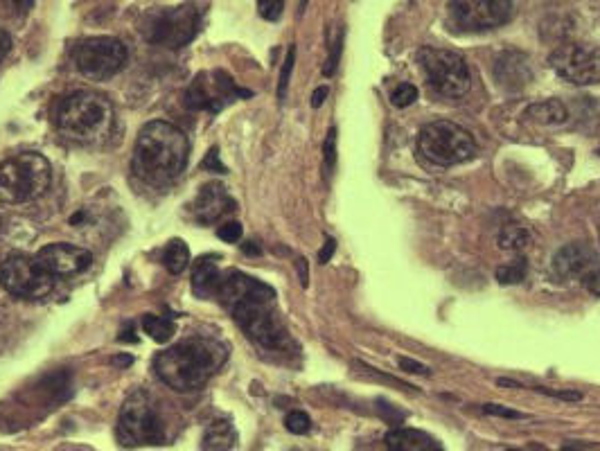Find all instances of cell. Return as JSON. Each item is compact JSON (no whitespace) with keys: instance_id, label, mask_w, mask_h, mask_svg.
Masks as SVG:
<instances>
[{"instance_id":"4fadbf2b","label":"cell","mask_w":600,"mask_h":451,"mask_svg":"<svg viewBox=\"0 0 600 451\" xmlns=\"http://www.w3.org/2000/svg\"><path fill=\"white\" fill-rule=\"evenodd\" d=\"M449 16L458 30H497L513 16V0H449Z\"/></svg>"},{"instance_id":"4dcf8cb0","label":"cell","mask_w":600,"mask_h":451,"mask_svg":"<svg viewBox=\"0 0 600 451\" xmlns=\"http://www.w3.org/2000/svg\"><path fill=\"white\" fill-rule=\"evenodd\" d=\"M285 12V0H258V14L264 21H278Z\"/></svg>"},{"instance_id":"7c38bea8","label":"cell","mask_w":600,"mask_h":451,"mask_svg":"<svg viewBox=\"0 0 600 451\" xmlns=\"http://www.w3.org/2000/svg\"><path fill=\"white\" fill-rule=\"evenodd\" d=\"M127 57L125 43L113 37L86 39L75 50L77 70L93 82H104V79L118 75L125 68Z\"/></svg>"},{"instance_id":"c3c4849f","label":"cell","mask_w":600,"mask_h":451,"mask_svg":"<svg viewBox=\"0 0 600 451\" xmlns=\"http://www.w3.org/2000/svg\"><path fill=\"white\" fill-rule=\"evenodd\" d=\"M508 451H522V449H508Z\"/></svg>"},{"instance_id":"f907efd6","label":"cell","mask_w":600,"mask_h":451,"mask_svg":"<svg viewBox=\"0 0 600 451\" xmlns=\"http://www.w3.org/2000/svg\"><path fill=\"white\" fill-rule=\"evenodd\" d=\"M567 451H573V449H567Z\"/></svg>"},{"instance_id":"3957f363","label":"cell","mask_w":600,"mask_h":451,"mask_svg":"<svg viewBox=\"0 0 600 451\" xmlns=\"http://www.w3.org/2000/svg\"><path fill=\"white\" fill-rule=\"evenodd\" d=\"M228 348L215 339H188L167 348L154 359V370L165 386L176 393H192L204 388L210 377L226 364Z\"/></svg>"},{"instance_id":"7402d4cb","label":"cell","mask_w":600,"mask_h":451,"mask_svg":"<svg viewBox=\"0 0 600 451\" xmlns=\"http://www.w3.org/2000/svg\"><path fill=\"white\" fill-rule=\"evenodd\" d=\"M524 116L531 122H537V125L560 127L569 120V111L560 100H544L528 106Z\"/></svg>"},{"instance_id":"2e32d148","label":"cell","mask_w":600,"mask_h":451,"mask_svg":"<svg viewBox=\"0 0 600 451\" xmlns=\"http://www.w3.org/2000/svg\"><path fill=\"white\" fill-rule=\"evenodd\" d=\"M596 267H600L598 255L585 242H573L562 246V249L553 255V271L564 280L587 278Z\"/></svg>"},{"instance_id":"f6af8a7d","label":"cell","mask_w":600,"mask_h":451,"mask_svg":"<svg viewBox=\"0 0 600 451\" xmlns=\"http://www.w3.org/2000/svg\"><path fill=\"white\" fill-rule=\"evenodd\" d=\"M242 251H244L246 255H260L258 244H253V242H246V244H242Z\"/></svg>"},{"instance_id":"e575fe53","label":"cell","mask_w":600,"mask_h":451,"mask_svg":"<svg viewBox=\"0 0 600 451\" xmlns=\"http://www.w3.org/2000/svg\"><path fill=\"white\" fill-rule=\"evenodd\" d=\"M483 413H488V415H499V418H508V420H522V418H526L524 413L508 409V406H499V404H485V406H483Z\"/></svg>"},{"instance_id":"d4e9b609","label":"cell","mask_w":600,"mask_h":451,"mask_svg":"<svg viewBox=\"0 0 600 451\" xmlns=\"http://www.w3.org/2000/svg\"><path fill=\"white\" fill-rule=\"evenodd\" d=\"M499 249L504 251H524L531 246V233L522 226H506L497 237Z\"/></svg>"},{"instance_id":"d6986e66","label":"cell","mask_w":600,"mask_h":451,"mask_svg":"<svg viewBox=\"0 0 600 451\" xmlns=\"http://www.w3.org/2000/svg\"><path fill=\"white\" fill-rule=\"evenodd\" d=\"M386 451H445L436 438L420 429H395L386 436Z\"/></svg>"},{"instance_id":"ab89813d","label":"cell","mask_w":600,"mask_h":451,"mask_svg":"<svg viewBox=\"0 0 600 451\" xmlns=\"http://www.w3.org/2000/svg\"><path fill=\"white\" fill-rule=\"evenodd\" d=\"M12 46H14V41H12V34L7 32V30H3L0 28V64H3L5 61V57L10 55V50H12Z\"/></svg>"},{"instance_id":"7dc6e473","label":"cell","mask_w":600,"mask_h":451,"mask_svg":"<svg viewBox=\"0 0 600 451\" xmlns=\"http://www.w3.org/2000/svg\"><path fill=\"white\" fill-rule=\"evenodd\" d=\"M307 3H310V0H300V14L305 12V7H307Z\"/></svg>"},{"instance_id":"9a60e30c","label":"cell","mask_w":600,"mask_h":451,"mask_svg":"<svg viewBox=\"0 0 600 451\" xmlns=\"http://www.w3.org/2000/svg\"><path fill=\"white\" fill-rule=\"evenodd\" d=\"M37 262L46 269L50 276H77L84 273L93 264V253L75 244H48L37 253Z\"/></svg>"},{"instance_id":"52a82bcc","label":"cell","mask_w":600,"mask_h":451,"mask_svg":"<svg viewBox=\"0 0 600 451\" xmlns=\"http://www.w3.org/2000/svg\"><path fill=\"white\" fill-rule=\"evenodd\" d=\"M418 149L429 163L452 167L472 161L476 156V143L472 134L456 122L438 120L420 129Z\"/></svg>"},{"instance_id":"4316f807","label":"cell","mask_w":600,"mask_h":451,"mask_svg":"<svg viewBox=\"0 0 600 451\" xmlns=\"http://www.w3.org/2000/svg\"><path fill=\"white\" fill-rule=\"evenodd\" d=\"M34 7V0H0V21H19Z\"/></svg>"},{"instance_id":"bcb514c9","label":"cell","mask_w":600,"mask_h":451,"mask_svg":"<svg viewBox=\"0 0 600 451\" xmlns=\"http://www.w3.org/2000/svg\"><path fill=\"white\" fill-rule=\"evenodd\" d=\"M131 361H134V359H131L129 355H125V357H118V359H116V364H120V366H129Z\"/></svg>"},{"instance_id":"8d00e7d4","label":"cell","mask_w":600,"mask_h":451,"mask_svg":"<svg viewBox=\"0 0 600 451\" xmlns=\"http://www.w3.org/2000/svg\"><path fill=\"white\" fill-rule=\"evenodd\" d=\"M204 170H217V174H226V167L222 165V161H219V149L217 147H213L208 152V156H206V161H204Z\"/></svg>"},{"instance_id":"f35d334b","label":"cell","mask_w":600,"mask_h":451,"mask_svg":"<svg viewBox=\"0 0 600 451\" xmlns=\"http://www.w3.org/2000/svg\"><path fill=\"white\" fill-rule=\"evenodd\" d=\"M580 282H582V285H585V287L591 291V294H594V296H600V267H596L594 271L589 273L587 278H582Z\"/></svg>"},{"instance_id":"8fae6325","label":"cell","mask_w":600,"mask_h":451,"mask_svg":"<svg viewBox=\"0 0 600 451\" xmlns=\"http://www.w3.org/2000/svg\"><path fill=\"white\" fill-rule=\"evenodd\" d=\"M251 95V91L237 86L235 79L224 70H210V73H201L192 79L185 91V106L192 111L219 113L231 102Z\"/></svg>"},{"instance_id":"83f0119b","label":"cell","mask_w":600,"mask_h":451,"mask_svg":"<svg viewBox=\"0 0 600 451\" xmlns=\"http://www.w3.org/2000/svg\"><path fill=\"white\" fill-rule=\"evenodd\" d=\"M416 100H418V88L413 84L395 86L391 93V104L395 109H407V106H411Z\"/></svg>"},{"instance_id":"5bb4252c","label":"cell","mask_w":600,"mask_h":451,"mask_svg":"<svg viewBox=\"0 0 600 451\" xmlns=\"http://www.w3.org/2000/svg\"><path fill=\"white\" fill-rule=\"evenodd\" d=\"M551 66L564 82L594 86L600 82V48L589 43H569L553 52Z\"/></svg>"},{"instance_id":"1f68e13d","label":"cell","mask_w":600,"mask_h":451,"mask_svg":"<svg viewBox=\"0 0 600 451\" xmlns=\"http://www.w3.org/2000/svg\"><path fill=\"white\" fill-rule=\"evenodd\" d=\"M242 224L240 221H226V224H222L217 228V235H219V240L222 242H228V244H235V242H240L242 240Z\"/></svg>"},{"instance_id":"7bdbcfd3","label":"cell","mask_w":600,"mask_h":451,"mask_svg":"<svg viewBox=\"0 0 600 451\" xmlns=\"http://www.w3.org/2000/svg\"><path fill=\"white\" fill-rule=\"evenodd\" d=\"M118 341L120 343H136L138 341V336H134V327H131V323L127 325V332L122 330V334L118 336Z\"/></svg>"},{"instance_id":"ac0fdd59","label":"cell","mask_w":600,"mask_h":451,"mask_svg":"<svg viewBox=\"0 0 600 451\" xmlns=\"http://www.w3.org/2000/svg\"><path fill=\"white\" fill-rule=\"evenodd\" d=\"M237 208L235 199L226 192L222 183H208L199 190L197 199H194V217L199 224H215L217 219H222L228 212Z\"/></svg>"},{"instance_id":"9c48e42d","label":"cell","mask_w":600,"mask_h":451,"mask_svg":"<svg viewBox=\"0 0 600 451\" xmlns=\"http://www.w3.org/2000/svg\"><path fill=\"white\" fill-rule=\"evenodd\" d=\"M418 61L422 70H425L429 86L438 95L456 100V97H463L472 88L470 66L465 64V59L458 52L443 48H422Z\"/></svg>"},{"instance_id":"74e56055","label":"cell","mask_w":600,"mask_h":451,"mask_svg":"<svg viewBox=\"0 0 600 451\" xmlns=\"http://www.w3.org/2000/svg\"><path fill=\"white\" fill-rule=\"evenodd\" d=\"M535 391L546 393L551 397H558V400H564V402H580L582 400V393H578V391H549V388H535Z\"/></svg>"},{"instance_id":"6da1fadb","label":"cell","mask_w":600,"mask_h":451,"mask_svg":"<svg viewBox=\"0 0 600 451\" xmlns=\"http://www.w3.org/2000/svg\"><path fill=\"white\" fill-rule=\"evenodd\" d=\"M217 298L231 312V316L242 327L249 339L264 350H282L289 336L285 325L273 309L276 291L269 285L246 276L242 271H228L222 276Z\"/></svg>"},{"instance_id":"484cf974","label":"cell","mask_w":600,"mask_h":451,"mask_svg":"<svg viewBox=\"0 0 600 451\" xmlns=\"http://www.w3.org/2000/svg\"><path fill=\"white\" fill-rule=\"evenodd\" d=\"M526 269L528 264L524 258H519L517 262H510L506 267H499L497 269L499 285H519V282H524L526 278Z\"/></svg>"},{"instance_id":"cb8c5ba5","label":"cell","mask_w":600,"mask_h":451,"mask_svg":"<svg viewBox=\"0 0 600 451\" xmlns=\"http://www.w3.org/2000/svg\"><path fill=\"white\" fill-rule=\"evenodd\" d=\"M140 325H143L145 334L152 336V339L156 343H167L174 336V332H176L174 321H172V318H167V316L145 314L143 321H140Z\"/></svg>"},{"instance_id":"603a6c76","label":"cell","mask_w":600,"mask_h":451,"mask_svg":"<svg viewBox=\"0 0 600 451\" xmlns=\"http://www.w3.org/2000/svg\"><path fill=\"white\" fill-rule=\"evenodd\" d=\"M163 264L172 276H181L190 264V249L183 240H172L163 253Z\"/></svg>"},{"instance_id":"b9f144b4","label":"cell","mask_w":600,"mask_h":451,"mask_svg":"<svg viewBox=\"0 0 600 451\" xmlns=\"http://www.w3.org/2000/svg\"><path fill=\"white\" fill-rule=\"evenodd\" d=\"M328 93H330L328 86H319V88H316L314 95H312V106H314V109H321L323 102H325V97H328Z\"/></svg>"},{"instance_id":"ee69618b","label":"cell","mask_w":600,"mask_h":451,"mask_svg":"<svg viewBox=\"0 0 600 451\" xmlns=\"http://www.w3.org/2000/svg\"><path fill=\"white\" fill-rule=\"evenodd\" d=\"M298 273H300V282H303V287H307V260H298Z\"/></svg>"},{"instance_id":"ba28073f","label":"cell","mask_w":600,"mask_h":451,"mask_svg":"<svg viewBox=\"0 0 600 451\" xmlns=\"http://www.w3.org/2000/svg\"><path fill=\"white\" fill-rule=\"evenodd\" d=\"M118 438L125 447L161 445L165 440V424L152 395L136 391L127 397L118 415Z\"/></svg>"},{"instance_id":"44dd1931","label":"cell","mask_w":600,"mask_h":451,"mask_svg":"<svg viewBox=\"0 0 600 451\" xmlns=\"http://www.w3.org/2000/svg\"><path fill=\"white\" fill-rule=\"evenodd\" d=\"M237 445V431L231 420H213L201 438V451H233Z\"/></svg>"},{"instance_id":"7a4b0ae2","label":"cell","mask_w":600,"mask_h":451,"mask_svg":"<svg viewBox=\"0 0 600 451\" xmlns=\"http://www.w3.org/2000/svg\"><path fill=\"white\" fill-rule=\"evenodd\" d=\"M190 143L181 129L154 120L140 129L134 147V172L154 188H167L185 172Z\"/></svg>"},{"instance_id":"277c9868","label":"cell","mask_w":600,"mask_h":451,"mask_svg":"<svg viewBox=\"0 0 600 451\" xmlns=\"http://www.w3.org/2000/svg\"><path fill=\"white\" fill-rule=\"evenodd\" d=\"M55 125L59 134L73 143H102L113 129V106L100 93L77 91L57 104Z\"/></svg>"},{"instance_id":"f1b7e54d","label":"cell","mask_w":600,"mask_h":451,"mask_svg":"<svg viewBox=\"0 0 600 451\" xmlns=\"http://www.w3.org/2000/svg\"><path fill=\"white\" fill-rule=\"evenodd\" d=\"M294 64H296V46H289L287 59H285V64H282L280 79H278V100L280 102L287 97V88H289V79H291V70H294Z\"/></svg>"},{"instance_id":"60d3db41","label":"cell","mask_w":600,"mask_h":451,"mask_svg":"<svg viewBox=\"0 0 600 451\" xmlns=\"http://www.w3.org/2000/svg\"><path fill=\"white\" fill-rule=\"evenodd\" d=\"M334 251H337V242H334L332 237H328V240H325V244H323L321 253H319V262H321V264H328V262L332 260Z\"/></svg>"},{"instance_id":"8992f818","label":"cell","mask_w":600,"mask_h":451,"mask_svg":"<svg viewBox=\"0 0 600 451\" xmlns=\"http://www.w3.org/2000/svg\"><path fill=\"white\" fill-rule=\"evenodd\" d=\"M201 21H204L201 3L190 0V3L149 12L138 30L147 41L156 43V46L183 48L197 37L201 30Z\"/></svg>"},{"instance_id":"30bf717a","label":"cell","mask_w":600,"mask_h":451,"mask_svg":"<svg viewBox=\"0 0 600 451\" xmlns=\"http://www.w3.org/2000/svg\"><path fill=\"white\" fill-rule=\"evenodd\" d=\"M0 285L14 298L41 300L55 287V276H50L37 262V258L12 255V258H7L0 264Z\"/></svg>"},{"instance_id":"e0dca14e","label":"cell","mask_w":600,"mask_h":451,"mask_svg":"<svg viewBox=\"0 0 600 451\" xmlns=\"http://www.w3.org/2000/svg\"><path fill=\"white\" fill-rule=\"evenodd\" d=\"M494 79L504 91H522L533 79L531 61L519 50H508L494 61Z\"/></svg>"},{"instance_id":"ffe728a7","label":"cell","mask_w":600,"mask_h":451,"mask_svg":"<svg viewBox=\"0 0 600 451\" xmlns=\"http://www.w3.org/2000/svg\"><path fill=\"white\" fill-rule=\"evenodd\" d=\"M222 287V273L217 269L215 258H201L192 271V291L199 298H215Z\"/></svg>"},{"instance_id":"681fc988","label":"cell","mask_w":600,"mask_h":451,"mask_svg":"<svg viewBox=\"0 0 600 451\" xmlns=\"http://www.w3.org/2000/svg\"><path fill=\"white\" fill-rule=\"evenodd\" d=\"M0 233H3V224H0Z\"/></svg>"},{"instance_id":"d6a6232c","label":"cell","mask_w":600,"mask_h":451,"mask_svg":"<svg viewBox=\"0 0 600 451\" xmlns=\"http://www.w3.org/2000/svg\"><path fill=\"white\" fill-rule=\"evenodd\" d=\"M323 154H325V167H328V172H332L334 165H337V129L334 127L328 131V138H325Z\"/></svg>"},{"instance_id":"836d02e7","label":"cell","mask_w":600,"mask_h":451,"mask_svg":"<svg viewBox=\"0 0 600 451\" xmlns=\"http://www.w3.org/2000/svg\"><path fill=\"white\" fill-rule=\"evenodd\" d=\"M341 52H343V32H339V34H337V41L332 43V55H330V59H328V64H325V68H323V75H325V77H332L334 73H337Z\"/></svg>"},{"instance_id":"5b68a950","label":"cell","mask_w":600,"mask_h":451,"mask_svg":"<svg viewBox=\"0 0 600 451\" xmlns=\"http://www.w3.org/2000/svg\"><path fill=\"white\" fill-rule=\"evenodd\" d=\"M52 181V167L46 156L25 152L0 163V201L30 203L46 194Z\"/></svg>"},{"instance_id":"d590c367","label":"cell","mask_w":600,"mask_h":451,"mask_svg":"<svg viewBox=\"0 0 600 451\" xmlns=\"http://www.w3.org/2000/svg\"><path fill=\"white\" fill-rule=\"evenodd\" d=\"M397 366H400L402 370H407V373H413V375H431V370L427 366H422V364H418V361L407 359V357L397 359Z\"/></svg>"},{"instance_id":"f546056e","label":"cell","mask_w":600,"mask_h":451,"mask_svg":"<svg viewBox=\"0 0 600 451\" xmlns=\"http://www.w3.org/2000/svg\"><path fill=\"white\" fill-rule=\"evenodd\" d=\"M285 427H287V431L296 433V436H305V433H310V429H312V420H310V415H307V413L294 411V413L287 415Z\"/></svg>"}]
</instances>
